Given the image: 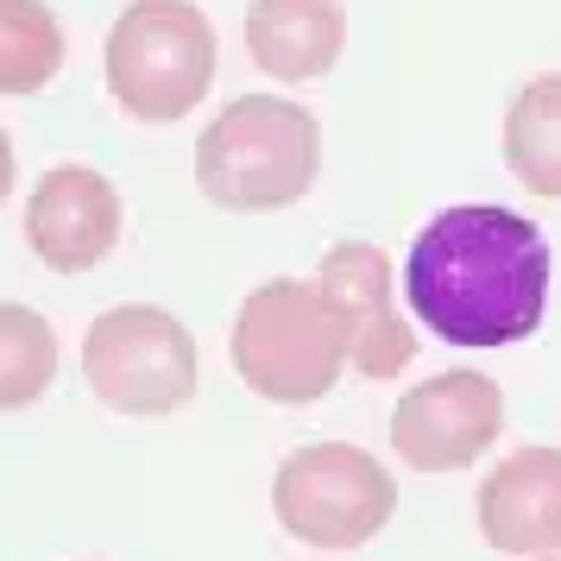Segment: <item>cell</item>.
<instances>
[{"label":"cell","mask_w":561,"mask_h":561,"mask_svg":"<svg viewBox=\"0 0 561 561\" xmlns=\"http://www.w3.org/2000/svg\"><path fill=\"white\" fill-rule=\"evenodd\" d=\"M82 379L121 416H171L196 398V341L171 309L121 304L82 334Z\"/></svg>","instance_id":"cell-5"},{"label":"cell","mask_w":561,"mask_h":561,"mask_svg":"<svg viewBox=\"0 0 561 561\" xmlns=\"http://www.w3.org/2000/svg\"><path fill=\"white\" fill-rule=\"evenodd\" d=\"M505 430V391L485 373H435L410 385L391 410V448L416 473H460L499 442Z\"/></svg>","instance_id":"cell-7"},{"label":"cell","mask_w":561,"mask_h":561,"mask_svg":"<svg viewBox=\"0 0 561 561\" xmlns=\"http://www.w3.org/2000/svg\"><path fill=\"white\" fill-rule=\"evenodd\" d=\"M215 26L196 0H133L107 32V89L146 127H171L208 95Z\"/></svg>","instance_id":"cell-4"},{"label":"cell","mask_w":561,"mask_h":561,"mask_svg":"<svg viewBox=\"0 0 561 561\" xmlns=\"http://www.w3.org/2000/svg\"><path fill=\"white\" fill-rule=\"evenodd\" d=\"M536 561H556V556H536Z\"/></svg>","instance_id":"cell-16"},{"label":"cell","mask_w":561,"mask_h":561,"mask_svg":"<svg viewBox=\"0 0 561 561\" xmlns=\"http://www.w3.org/2000/svg\"><path fill=\"white\" fill-rule=\"evenodd\" d=\"M480 536L505 556H561V448H511L485 473Z\"/></svg>","instance_id":"cell-10"},{"label":"cell","mask_w":561,"mask_h":561,"mask_svg":"<svg viewBox=\"0 0 561 561\" xmlns=\"http://www.w3.org/2000/svg\"><path fill=\"white\" fill-rule=\"evenodd\" d=\"M272 511L297 542L316 549H359L391 524L398 485L379 460L354 442H309L278 467Z\"/></svg>","instance_id":"cell-6"},{"label":"cell","mask_w":561,"mask_h":561,"mask_svg":"<svg viewBox=\"0 0 561 561\" xmlns=\"http://www.w3.org/2000/svg\"><path fill=\"white\" fill-rule=\"evenodd\" d=\"M505 164L530 196L561 203V70L530 77L505 107Z\"/></svg>","instance_id":"cell-12"},{"label":"cell","mask_w":561,"mask_h":561,"mask_svg":"<svg viewBox=\"0 0 561 561\" xmlns=\"http://www.w3.org/2000/svg\"><path fill=\"white\" fill-rule=\"evenodd\" d=\"M57 385V334L26 304H0V410H26Z\"/></svg>","instance_id":"cell-14"},{"label":"cell","mask_w":561,"mask_h":561,"mask_svg":"<svg viewBox=\"0 0 561 561\" xmlns=\"http://www.w3.org/2000/svg\"><path fill=\"white\" fill-rule=\"evenodd\" d=\"M347 45L341 0H253L247 7V57L278 82L329 77Z\"/></svg>","instance_id":"cell-11"},{"label":"cell","mask_w":561,"mask_h":561,"mask_svg":"<svg viewBox=\"0 0 561 561\" xmlns=\"http://www.w3.org/2000/svg\"><path fill=\"white\" fill-rule=\"evenodd\" d=\"M233 373L265 404H322L347 366V341L316 284L272 278L233 316Z\"/></svg>","instance_id":"cell-3"},{"label":"cell","mask_w":561,"mask_h":561,"mask_svg":"<svg viewBox=\"0 0 561 561\" xmlns=\"http://www.w3.org/2000/svg\"><path fill=\"white\" fill-rule=\"evenodd\" d=\"M26 240L51 272L77 278L89 265H102L121 240V196L102 171L89 164H51L26 203Z\"/></svg>","instance_id":"cell-9"},{"label":"cell","mask_w":561,"mask_h":561,"mask_svg":"<svg viewBox=\"0 0 561 561\" xmlns=\"http://www.w3.org/2000/svg\"><path fill=\"white\" fill-rule=\"evenodd\" d=\"M7 190H13V139L0 133V203H7Z\"/></svg>","instance_id":"cell-15"},{"label":"cell","mask_w":561,"mask_h":561,"mask_svg":"<svg viewBox=\"0 0 561 561\" xmlns=\"http://www.w3.org/2000/svg\"><path fill=\"white\" fill-rule=\"evenodd\" d=\"M316 290H322V304L341 322V341H347V359L359 366V379H398V373H410L416 334H410V322L391 304L398 284H391L385 247H373V240L329 247L322 272H316Z\"/></svg>","instance_id":"cell-8"},{"label":"cell","mask_w":561,"mask_h":561,"mask_svg":"<svg viewBox=\"0 0 561 561\" xmlns=\"http://www.w3.org/2000/svg\"><path fill=\"white\" fill-rule=\"evenodd\" d=\"M322 171V127L290 95H240L196 139V183L215 208L272 215L304 203Z\"/></svg>","instance_id":"cell-2"},{"label":"cell","mask_w":561,"mask_h":561,"mask_svg":"<svg viewBox=\"0 0 561 561\" xmlns=\"http://www.w3.org/2000/svg\"><path fill=\"white\" fill-rule=\"evenodd\" d=\"M556 253L530 215L499 203L442 208L410 240L404 297L410 316L448 347H511L549 316Z\"/></svg>","instance_id":"cell-1"},{"label":"cell","mask_w":561,"mask_h":561,"mask_svg":"<svg viewBox=\"0 0 561 561\" xmlns=\"http://www.w3.org/2000/svg\"><path fill=\"white\" fill-rule=\"evenodd\" d=\"M64 64V32L45 0H0V95L45 89Z\"/></svg>","instance_id":"cell-13"}]
</instances>
